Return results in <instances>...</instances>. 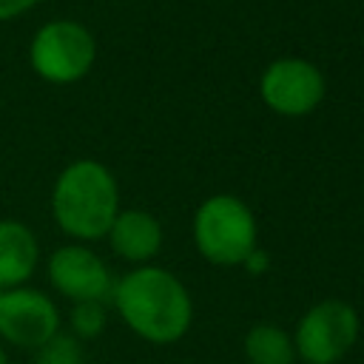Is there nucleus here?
<instances>
[{
    "label": "nucleus",
    "instance_id": "nucleus-1",
    "mask_svg": "<svg viewBox=\"0 0 364 364\" xmlns=\"http://www.w3.org/2000/svg\"><path fill=\"white\" fill-rule=\"evenodd\" d=\"M111 301L128 330L151 344L179 341L193 321L188 287L156 264H139L114 282Z\"/></svg>",
    "mask_w": 364,
    "mask_h": 364
},
{
    "label": "nucleus",
    "instance_id": "nucleus-2",
    "mask_svg": "<svg viewBox=\"0 0 364 364\" xmlns=\"http://www.w3.org/2000/svg\"><path fill=\"white\" fill-rule=\"evenodd\" d=\"M119 210V185L108 165L97 159H74L57 173L51 188V216L65 236L80 242L102 239Z\"/></svg>",
    "mask_w": 364,
    "mask_h": 364
},
{
    "label": "nucleus",
    "instance_id": "nucleus-3",
    "mask_svg": "<svg viewBox=\"0 0 364 364\" xmlns=\"http://www.w3.org/2000/svg\"><path fill=\"white\" fill-rule=\"evenodd\" d=\"M193 245L219 267H236L256 245V216L233 193L208 196L193 213Z\"/></svg>",
    "mask_w": 364,
    "mask_h": 364
},
{
    "label": "nucleus",
    "instance_id": "nucleus-4",
    "mask_svg": "<svg viewBox=\"0 0 364 364\" xmlns=\"http://www.w3.org/2000/svg\"><path fill=\"white\" fill-rule=\"evenodd\" d=\"M97 60V40L80 20H48L28 43V63L34 74L51 85L80 82Z\"/></svg>",
    "mask_w": 364,
    "mask_h": 364
},
{
    "label": "nucleus",
    "instance_id": "nucleus-5",
    "mask_svg": "<svg viewBox=\"0 0 364 364\" xmlns=\"http://www.w3.org/2000/svg\"><path fill=\"white\" fill-rule=\"evenodd\" d=\"M358 341V313L350 301L324 299L296 324L293 347L304 364H336Z\"/></svg>",
    "mask_w": 364,
    "mask_h": 364
},
{
    "label": "nucleus",
    "instance_id": "nucleus-6",
    "mask_svg": "<svg viewBox=\"0 0 364 364\" xmlns=\"http://www.w3.org/2000/svg\"><path fill=\"white\" fill-rule=\"evenodd\" d=\"M262 102L282 117H304L324 100V74L301 57L273 60L259 80Z\"/></svg>",
    "mask_w": 364,
    "mask_h": 364
},
{
    "label": "nucleus",
    "instance_id": "nucleus-7",
    "mask_svg": "<svg viewBox=\"0 0 364 364\" xmlns=\"http://www.w3.org/2000/svg\"><path fill=\"white\" fill-rule=\"evenodd\" d=\"M60 330L57 304L37 287L0 290V338L20 350H37Z\"/></svg>",
    "mask_w": 364,
    "mask_h": 364
},
{
    "label": "nucleus",
    "instance_id": "nucleus-8",
    "mask_svg": "<svg viewBox=\"0 0 364 364\" xmlns=\"http://www.w3.org/2000/svg\"><path fill=\"white\" fill-rule=\"evenodd\" d=\"M46 273H48L51 287L60 296L71 299L74 304L77 301H105L114 293V276H111L108 264L91 247H85L80 242L57 247L48 256Z\"/></svg>",
    "mask_w": 364,
    "mask_h": 364
},
{
    "label": "nucleus",
    "instance_id": "nucleus-9",
    "mask_svg": "<svg viewBox=\"0 0 364 364\" xmlns=\"http://www.w3.org/2000/svg\"><path fill=\"white\" fill-rule=\"evenodd\" d=\"M105 236H108L111 250L136 267L151 262L162 247V225L156 222L154 213L139 210V208L119 210Z\"/></svg>",
    "mask_w": 364,
    "mask_h": 364
},
{
    "label": "nucleus",
    "instance_id": "nucleus-10",
    "mask_svg": "<svg viewBox=\"0 0 364 364\" xmlns=\"http://www.w3.org/2000/svg\"><path fill=\"white\" fill-rule=\"evenodd\" d=\"M40 262L34 230L20 219H0V290L26 284Z\"/></svg>",
    "mask_w": 364,
    "mask_h": 364
},
{
    "label": "nucleus",
    "instance_id": "nucleus-11",
    "mask_svg": "<svg viewBox=\"0 0 364 364\" xmlns=\"http://www.w3.org/2000/svg\"><path fill=\"white\" fill-rule=\"evenodd\" d=\"M245 358L250 364H293V336L279 324H256L245 336Z\"/></svg>",
    "mask_w": 364,
    "mask_h": 364
},
{
    "label": "nucleus",
    "instance_id": "nucleus-12",
    "mask_svg": "<svg viewBox=\"0 0 364 364\" xmlns=\"http://www.w3.org/2000/svg\"><path fill=\"white\" fill-rule=\"evenodd\" d=\"M34 364H82V344L77 336L57 330L34 350Z\"/></svg>",
    "mask_w": 364,
    "mask_h": 364
},
{
    "label": "nucleus",
    "instance_id": "nucleus-13",
    "mask_svg": "<svg viewBox=\"0 0 364 364\" xmlns=\"http://www.w3.org/2000/svg\"><path fill=\"white\" fill-rule=\"evenodd\" d=\"M108 313H105V301H77L68 313V324H71V336L82 338H97L105 330Z\"/></svg>",
    "mask_w": 364,
    "mask_h": 364
},
{
    "label": "nucleus",
    "instance_id": "nucleus-14",
    "mask_svg": "<svg viewBox=\"0 0 364 364\" xmlns=\"http://www.w3.org/2000/svg\"><path fill=\"white\" fill-rule=\"evenodd\" d=\"M40 0H0V23L17 20L23 14H28Z\"/></svg>",
    "mask_w": 364,
    "mask_h": 364
},
{
    "label": "nucleus",
    "instance_id": "nucleus-15",
    "mask_svg": "<svg viewBox=\"0 0 364 364\" xmlns=\"http://www.w3.org/2000/svg\"><path fill=\"white\" fill-rule=\"evenodd\" d=\"M242 267H245L250 276H262V273H267L270 259H267V253H264L262 247H253V250L247 253V259L242 262Z\"/></svg>",
    "mask_w": 364,
    "mask_h": 364
},
{
    "label": "nucleus",
    "instance_id": "nucleus-16",
    "mask_svg": "<svg viewBox=\"0 0 364 364\" xmlns=\"http://www.w3.org/2000/svg\"><path fill=\"white\" fill-rule=\"evenodd\" d=\"M0 364H9V353H6V347L0 344Z\"/></svg>",
    "mask_w": 364,
    "mask_h": 364
}]
</instances>
